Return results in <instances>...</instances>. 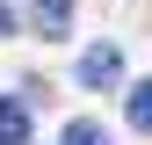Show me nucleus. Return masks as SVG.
I'll list each match as a JSON object with an SVG mask.
<instances>
[{"instance_id": "20e7f679", "label": "nucleus", "mask_w": 152, "mask_h": 145, "mask_svg": "<svg viewBox=\"0 0 152 145\" xmlns=\"http://www.w3.org/2000/svg\"><path fill=\"white\" fill-rule=\"evenodd\" d=\"M130 131H145V138H152V80H145V87H130Z\"/></svg>"}, {"instance_id": "39448f33", "label": "nucleus", "mask_w": 152, "mask_h": 145, "mask_svg": "<svg viewBox=\"0 0 152 145\" xmlns=\"http://www.w3.org/2000/svg\"><path fill=\"white\" fill-rule=\"evenodd\" d=\"M58 145H109V131H102V123H65Z\"/></svg>"}, {"instance_id": "f03ea898", "label": "nucleus", "mask_w": 152, "mask_h": 145, "mask_svg": "<svg viewBox=\"0 0 152 145\" xmlns=\"http://www.w3.org/2000/svg\"><path fill=\"white\" fill-rule=\"evenodd\" d=\"M0 145H29V109L22 102H0Z\"/></svg>"}, {"instance_id": "f257e3e1", "label": "nucleus", "mask_w": 152, "mask_h": 145, "mask_svg": "<svg viewBox=\"0 0 152 145\" xmlns=\"http://www.w3.org/2000/svg\"><path fill=\"white\" fill-rule=\"evenodd\" d=\"M116 72H123V51L116 44H94L80 58V87H116Z\"/></svg>"}, {"instance_id": "7ed1b4c3", "label": "nucleus", "mask_w": 152, "mask_h": 145, "mask_svg": "<svg viewBox=\"0 0 152 145\" xmlns=\"http://www.w3.org/2000/svg\"><path fill=\"white\" fill-rule=\"evenodd\" d=\"M36 29H44V36H65L72 29V0H36Z\"/></svg>"}, {"instance_id": "423d86ee", "label": "nucleus", "mask_w": 152, "mask_h": 145, "mask_svg": "<svg viewBox=\"0 0 152 145\" xmlns=\"http://www.w3.org/2000/svg\"><path fill=\"white\" fill-rule=\"evenodd\" d=\"M7 29H15V7H7V0H0V36H7Z\"/></svg>"}]
</instances>
